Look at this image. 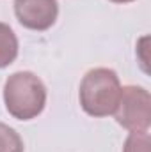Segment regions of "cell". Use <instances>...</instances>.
<instances>
[{"label": "cell", "instance_id": "1", "mask_svg": "<svg viewBox=\"0 0 151 152\" xmlns=\"http://www.w3.org/2000/svg\"><path fill=\"white\" fill-rule=\"evenodd\" d=\"M121 88L123 87L115 71L109 67L91 69L80 81V106L91 117L112 115L121 99Z\"/></svg>", "mask_w": 151, "mask_h": 152}, {"label": "cell", "instance_id": "2", "mask_svg": "<svg viewBox=\"0 0 151 152\" xmlns=\"http://www.w3.org/2000/svg\"><path fill=\"white\" fill-rule=\"evenodd\" d=\"M4 103L18 120L36 118L46 104V87L30 71H18L5 80Z\"/></svg>", "mask_w": 151, "mask_h": 152}, {"label": "cell", "instance_id": "3", "mask_svg": "<svg viewBox=\"0 0 151 152\" xmlns=\"http://www.w3.org/2000/svg\"><path fill=\"white\" fill-rule=\"evenodd\" d=\"M119 126L128 131H148L151 124V96L144 87L128 85L121 88V99L114 112Z\"/></svg>", "mask_w": 151, "mask_h": 152}, {"label": "cell", "instance_id": "4", "mask_svg": "<svg viewBox=\"0 0 151 152\" xmlns=\"http://www.w3.org/2000/svg\"><path fill=\"white\" fill-rule=\"evenodd\" d=\"M16 20L29 30L44 32L59 16L57 0H14Z\"/></svg>", "mask_w": 151, "mask_h": 152}, {"label": "cell", "instance_id": "5", "mask_svg": "<svg viewBox=\"0 0 151 152\" xmlns=\"http://www.w3.org/2000/svg\"><path fill=\"white\" fill-rule=\"evenodd\" d=\"M18 57V39L13 28L0 21V69L11 66Z\"/></svg>", "mask_w": 151, "mask_h": 152}, {"label": "cell", "instance_id": "6", "mask_svg": "<svg viewBox=\"0 0 151 152\" xmlns=\"http://www.w3.org/2000/svg\"><path fill=\"white\" fill-rule=\"evenodd\" d=\"M0 152H23V140L4 122H0Z\"/></svg>", "mask_w": 151, "mask_h": 152}, {"label": "cell", "instance_id": "7", "mask_svg": "<svg viewBox=\"0 0 151 152\" xmlns=\"http://www.w3.org/2000/svg\"><path fill=\"white\" fill-rule=\"evenodd\" d=\"M151 140L148 131H132L124 142L123 152H150Z\"/></svg>", "mask_w": 151, "mask_h": 152}, {"label": "cell", "instance_id": "8", "mask_svg": "<svg viewBox=\"0 0 151 152\" xmlns=\"http://www.w3.org/2000/svg\"><path fill=\"white\" fill-rule=\"evenodd\" d=\"M109 2H114V4H128V2H135V0H109Z\"/></svg>", "mask_w": 151, "mask_h": 152}]
</instances>
